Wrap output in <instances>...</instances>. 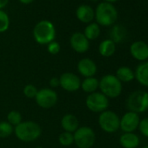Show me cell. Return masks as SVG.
Returning <instances> with one entry per match:
<instances>
[{"instance_id": "1", "label": "cell", "mask_w": 148, "mask_h": 148, "mask_svg": "<svg viewBox=\"0 0 148 148\" xmlns=\"http://www.w3.org/2000/svg\"><path fill=\"white\" fill-rule=\"evenodd\" d=\"M14 133L22 142L30 143L40 137L42 129L41 126L34 121H22L14 127Z\"/></svg>"}, {"instance_id": "2", "label": "cell", "mask_w": 148, "mask_h": 148, "mask_svg": "<svg viewBox=\"0 0 148 148\" xmlns=\"http://www.w3.org/2000/svg\"><path fill=\"white\" fill-rule=\"evenodd\" d=\"M33 38L39 45H48L56 38V28L49 20L39 21L33 29Z\"/></svg>"}, {"instance_id": "3", "label": "cell", "mask_w": 148, "mask_h": 148, "mask_svg": "<svg viewBox=\"0 0 148 148\" xmlns=\"http://www.w3.org/2000/svg\"><path fill=\"white\" fill-rule=\"evenodd\" d=\"M118 18V12L115 6L107 2L100 3L95 10V19L99 25H112Z\"/></svg>"}, {"instance_id": "4", "label": "cell", "mask_w": 148, "mask_h": 148, "mask_svg": "<svg viewBox=\"0 0 148 148\" xmlns=\"http://www.w3.org/2000/svg\"><path fill=\"white\" fill-rule=\"evenodd\" d=\"M99 89L108 99H116L122 92V83L113 74H106L99 80Z\"/></svg>"}, {"instance_id": "5", "label": "cell", "mask_w": 148, "mask_h": 148, "mask_svg": "<svg viewBox=\"0 0 148 148\" xmlns=\"http://www.w3.org/2000/svg\"><path fill=\"white\" fill-rule=\"evenodd\" d=\"M126 107L129 112L142 113L148 110V92L144 91H135L132 92L126 99Z\"/></svg>"}, {"instance_id": "6", "label": "cell", "mask_w": 148, "mask_h": 148, "mask_svg": "<svg viewBox=\"0 0 148 148\" xmlns=\"http://www.w3.org/2000/svg\"><path fill=\"white\" fill-rule=\"evenodd\" d=\"M74 144L78 148H92L96 141V134L89 126H79L73 132Z\"/></svg>"}, {"instance_id": "7", "label": "cell", "mask_w": 148, "mask_h": 148, "mask_svg": "<svg viewBox=\"0 0 148 148\" xmlns=\"http://www.w3.org/2000/svg\"><path fill=\"white\" fill-rule=\"evenodd\" d=\"M98 123L104 132L107 133H113L119 129L120 119L113 111L106 110L99 114Z\"/></svg>"}, {"instance_id": "8", "label": "cell", "mask_w": 148, "mask_h": 148, "mask_svg": "<svg viewBox=\"0 0 148 148\" xmlns=\"http://www.w3.org/2000/svg\"><path fill=\"white\" fill-rule=\"evenodd\" d=\"M86 106L89 111L95 113H101L107 110L109 106V99L99 92L89 94L86 99Z\"/></svg>"}, {"instance_id": "9", "label": "cell", "mask_w": 148, "mask_h": 148, "mask_svg": "<svg viewBox=\"0 0 148 148\" xmlns=\"http://www.w3.org/2000/svg\"><path fill=\"white\" fill-rule=\"evenodd\" d=\"M35 100L39 107L43 109H50L57 105L58 96L51 88H42L38 91Z\"/></svg>"}, {"instance_id": "10", "label": "cell", "mask_w": 148, "mask_h": 148, "mask_svg": "<svg viewBox=\"0 0 148 148\" xmlns=\"http://www.w3.org/2000/svg\"><path fill=\"white\" fill-rule=\"evenodd\" d=\"M81 80L78 75L72 72H64L59 77V86L68 92H74L80 89Z\"/></svg>"}, {"instance_id": "11", "label": "cell", "mask_w": 148, "mask_h": 148, "mask_svg": "<svg viewBox=\"0 0 148 148\" xmlns=\"http://www.w3.org/2000/svg\"><path fill=\"white\" fill-rule=\"evenodd\" d=\"M139 121L140 119L138 113L128 112L120 119L119 128L124 132H133L138 127Z\"/></svg>"}, {"instance_id": "12", "label": "cell", "mask_w": 148, "mask_h": 148, "mask_svg": "<svg viewBox=\"0 0 148 148\" xmlns=\"http://www.w3.org/2000/svg\"><path fill=\"white\" fill-rule=\"evenodd\" d=\"M70 45L74 51L78 53H85L90 48V42L83 32H74L70 38Z\"/></svg>"}, {"instance_id": "13", "label": "cell", "mask_w": 148, "mask_h": 148, "mask_svg": "<svg viewBox=\"0 0 148 148\" xmlns=\"http://www.w3.org/2000/svg\"><path fill=\"white\" fill-rule=\"evenodd\" d=\"M77 69L80 75L86 79L95 76L98 71V66L92 59L84 58L79 61L77 64Z\"/></svg>"}, {"instance_id": "14", "label": "cell", "mask_w": 148, "mask_h": 148, "mask_svg": "<svg viewBox=\"0 0 148 148\" xmlns=\"http://www.w3.org/2000/svg\"><path fill=\"white\" fill-rule=\"evenodd\" d=\"M130 53L136 60L144 62L148 59V45L144 41L133 42L130 46Z\"/></svg>"}, {"instance_id": "15", "label": "cell", "mask_w": 148, "mask_h": 148, "mask_svg": "<svg viewBox=\"0 0 148 148\" xmlns=\"http://www.w3.org/2000/svg\"><path fill=\"white\" fill-rule=\"evenodd\" d=\"M76 17L82 23L90 24L95 18V11L88 5H80L76 10Z\"/></svg>"}, {"instance_id": "16", "label": "cell", "mask_w": 148, "mask_h": 148, "mask_svg": "<svg viewBox=\"0 0 148 148\" xmlns=\"http://www.w3.org/2000/svg\"><path fill=\"white\" fill-rule=\"evenodd\" d=\"M60 125L64 130V132L73 133L79 127V122L75 115L67 113L62 117L60 121Z\"/></svg>"}, {"instance_id": "17", "label": "cell", "mask_w": 148, "mask_h": 148, "mask_svg": "<svg viewBox=\"0 0 148 148\" xmlns=\"http://www.w3.org/2000/svg\"><path fill=\"white\" fill-rule=\"evenodd\" d=\"M134 77L140 85L148 87V61H144L136 67Z\"/></svg>"}, {"instance_id": "18", "label": "cell", "mask_w": 148, "mask_h": 148, "mask_svg": "<svg viewBox=\"0 0 148 148\" xmlns=\"http://www.w3.org/2000/svg\"><path fill=\"white\" fill-rule=\"evenodd\" d=\"M119 144L124 148H137L139 145V138L133 132H125L119 138Z\"/></svg>"}, {"instance_id": "19", "label": "cell", "mask_w": 148, "mask_h": 148, "mask_svg": "<svg viewBox=\"0 0 148 148\" xmlns=\"http://www.w3.org/2000/svg\"><path fill=\"white\" fill-rule=\"evenodd\" d=\"M116 51V44L112 39H105L99 45V52L102 57H112Z\"/></svg>"}, {"instance_id": "20", "label": "cell", "mask_w": 148, "mask_h": 148, "mask_svg": "<svg viewBox=\"0 0 148 148\" xmlns=\"http://www.w3.org/2000/svg\"><path fill=\"white\" fill-rule=\"evenodd\" d=\"M117 79L122 83H128L132 81L134 77V71L128 66H121L116 71V75Z\"/></svg>"}, {"instance_id": "21", "label": "cell", "mask_w": 148, "mask_h": 148, "mask_svg": "<svg viewBox=\"0 0 148 148\" xmlns=\"http://www.w3.org/2000/svg\"><path fill=\"white\" fill-rule=\"evenodd\" d=\"M99 86V80L95 77L86 78L83 81H81V85H80V88L88 94L97 92Z\"/></svg>"}, {"instance_id": "22", "label": "cell", "mask_w": 148, "mask_h": 148, "mask_svg": "<svg viewBox=\"0 0 148 148\" xmlns=\"http://www.w3.org/2000/svg\"><path fill=\"white\" fill-rule=\"evenodd\" d=\"M100 34V27L97 23H90L85 28L84 35L86 38L90 40H95L99 38Z\"/></svg>"}, {"instance_id": "23", "label": "cell", "mask_w": 148, "mask_h": 148, "mask_svg": "<svg viewBox=\"0 0 148 148\" xmlns=\"http://www.w3.org/2000/svg\"><path fill=\"white\" fill-rule=\"evenodd\" d=\"M126 34V31L121 25H115L111 31V38L115 44L121 42Z\"/></svg>"}, {"instance_id": "24", "label": "cell", "mask_w": 148, "mask_h": 148, "mask_svg": "<svg viewBox=\"0 0 148 148\" xmlns=\"http://www.w3.org/2000/svg\"><path fill=\"white\" fill-rule=\"evenodd\" d=\"M23 121L22 114L16 110H12L7 114V122L10 123L12 126H17Z\"/></svg>"}, {"instance_id": "25", "label": "cell", "mask_w": 148, "mask_h": 148, "mask_svg": "<svg viewBox=\"0 0 148 148\" xmlns=\"http://www.w3.org/2000/svg\"><path fill=\"white\" fill-rule=\"evenodd\" d=\"M14 132V126L7 121L0 122V138H7Z\"/></svg>"}, {"instance_id": "26", "label": "cell", "mask_w": 148, "mask_h": 148, "mask_svg": "<svg viewBox=\"0 0 148 148\" xmlns=\"http://www.w3.org/2000/svg\"><path fill=\"white\" fill-rule=\"evenodd\" d=\"M59 144L63 146H70L72 144H74V138L73 133L68 132H63L60 133L58 137Z\"/></svg>"}, {"instance_id": "27", "label": "cell", "mask_w": 148, "mask_h": 148, "mask_svg": "<svg viewBox=\"0 0 148 148\" xmlns=\"http://www.w3.org/2000/svg\"><path fill=\"white\" fill-rule=\"evenodd\" d=\"M9 27H10V18L8 14L3 10H0V33L6 32L9 29Z\"/></svg>"}, {"instance_id": "28", "label": "cell", "mask_w": 148, "mask_h": 148, "mask_svg": "<svg viewBox=\"0 0 148 148\" xmlns=\"http://www.w3.org/2000/svg\"><path fill=\"white\" fill-rule=\"evenodd\" d=\"M38 88L32 84L26 85L23 89L24 95L28 99H35V97L38 93Z\"/></svg>"}, {"instance_id": "29", "label": "cell", "mask_w": 148, "mask_h": 148, "mask_svg": "<svg viewBox=\"0 0 148 148\" xmlns=\"http://www.w3.org/2000/svg\"><path fill=\"white\" fill-rule=\"evenodd\" d=\"M60 49H61V46H60L59 43L55 40L47 45V51L50 54L56 55L60 51Z\"/></svg>"}, {"instance_id": "30", "label": "cell", "mask_w": 148, "mask_h": 148, "mask_svg": "<svg viewBox=\"0 0 148 148\" xmlns=\"http://www.w3.org/2000/svg\"><path fill=\"white\" fill-rule=\"evenodd\" d=\"M138 128V130H139V132H140V133L142 135L148 138V117L145 118V119H143L142 120L139 121Z\"/></svg>"}, {"instance_id": "31", "label": "cell", "mask_w": 148, "mask_h": 148, "mask_svg": "<svg viewBox=\"0 0 148 148\" xmlns=\"http://www.w3.org/2000/svg\"><path fill=\"white\" fill-rule=\"evenodd\" d=\"M49 85L52 88H56L59 86V78L57 77H52L50 80H49Z\"/></svg>"}, {"instance_id": "32", "label": "cell", "mask_w": 148, "mask_h": 148, "mask_svg": "<svg viewBox=\"0 0 148 148\" xmlns=\"http://www.w3.org/2000/svg\"><path fill=\"white\" fill-rule=\"evenodd\" d=\"M9 3V0H0V10H3Z\"/></svg>"}, {"instance_id": "33", "label": "cell", "mask_w": 148, "mask_h": 148, "mask_svg": "<svg viewBox=\"0 0 148 148\" xmlns=\"http://www.w3.org/2000/svg\"><path fill=\"white\" fill-rule=\"evenodd\" d=\"M34 0H19V2L24 4V5H29L31 3H32Z\"/></svg>"}, {"instance_id": "34", "label": "cell", "mask_w": 148, "mask_h": 148, "mask_svg": "<svg viewBox=\"0 0 148 148\" xmlns=\"http://www.w3.org/2000/svg\"><path fill=\"white\" fill-rule=\"evenodd\" d=\"M117 1H119V0H104V2H107V3H111V4L117 2Z\"/></svg>"}, {"instance_id": "35", "label": "cell", "mask_w": 148, "mask_h": 148, "mask_svg": "<svg viewBox=\"0 0 148 148\" xmlns=\"http://www.w3.org/2000/svg\"><path fill=\"white\" fill-rule=\"evenodd\" d=\"M142 148H148V145H145V146L142 147Z\"/></svg>"}, {"instance_id": "36", "label": "cell", "mask_w": 148, "mask_h": 148, "mask_svg": "<svg viewBox=\"0 0 148 148\" xmlns=\"http://www.w3.org/2000/svg\"><path fill=\"white\" fill-rule=\"evenodd\" d=\"M92 1H98V0H92Z\"/></svg>"}, {"instance_id": "37", "label": "cell", "mask_w": 148, "mask_h": 148, "mask_svg": "<svg viewBox=\"0 0 148 148\" xmlns=\"http://www.w3.org/2000/svg\"><path fill=\"white\" fill-rule=\"evenodd\" d=\"M37 148H42V147H40V146H38Z\"/></svg>"}]
</instances>
